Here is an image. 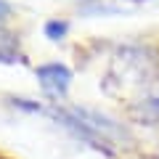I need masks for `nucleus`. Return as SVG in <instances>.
<instances>
[{
    "label": "nucleus",
    "mask_w": 159,
    "mask_h": 159,
    "mask_svg": "<svg viewBox=\"0 0 159 159\" xmlns=\"http://www.w3.org/2000/svg\"><path fill=\"white\" fill-rule=\"evenodd\" d=\"M37 80H40V88L45 93L61 98V96H66V88H69V82H72V72H69L64 64L53 61V64L37 66Z\"/></svg>",
    "instance_id": "nucleus-1"
},
{
    "label": "nucleus",
    "mask_w": 159,
    "mask_h": 159,
    "mask_svg": "<svg viewBox=\"0 0 159 159\" xmlns=\"http://www.w3.org/2000/svg\"><path fill=\"white\" fill-rule=\"evenodd\" d=\"M66 29H69V24L66 21H58V19H53V21L45 24V34L51 40H61L64 34H66Z\"/></svg>",
    "instance_id": "nucleus-2"
},
{
    "label": "nucleus",
    "mask_w": 159,
    "mask_h": 159,
    "mask_svg": "<svg viewBox=\"0 0 159 159\" xmlns=\"http://www.w3.org/2000/svg\"><path fill=\"white\" fill-rule=\"evenodd\" d=\"M8 13H11V6H8L6 0H0V19H6Z\"/></svg>",
    "instance_id": "nucleus-3"
}]
</instances>
